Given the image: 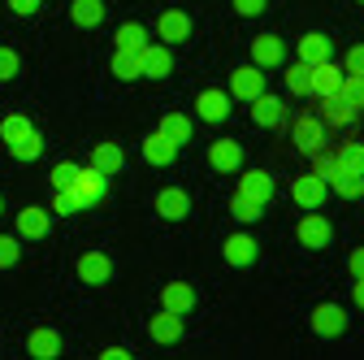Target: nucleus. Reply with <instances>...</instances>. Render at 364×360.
Wrapping results in <instances>:
<instances>
[{
  "label": "nucleus",
  "instance_id": "f257e3e1",
  "mask_svg": "<svg viewBox=\"0 0 364 360\" xmlns=\"http://www.w3.org/2000/svg\"><path fill=\"white\" fill-rule=\"evenodd\" d=\"M0 134H5V144H9V152H14L18 161H35V157L43 152V144H39L35 126H31L22 113H9L5 122H0Z\"/></svg>",
  "mask_w": 364,
  "mask_h": 360
},
{
  "label": "nucleus",
  "instance_id": "f03ea898",
  "mask_svg": "<svg viewBox=\"0 0 364 360\" xmlns=\"http://www.w3.org/2000/svg\"><path fill=\"white\" fill-rule=\"evenodd\" d=\"M105 187H109V174H100L96 165H87V169H78V174H74V183H70V191H74L78 208H87V204H96V200L105 196Z\"/></svg>",
  "mask_w": 364,
  "mask_h": 360
},
{
  "label": "nucleus",
  "instance_id": "7ed1b4c3",
  "mask_svg": "<svg viewBox=\"0 0 364 360\" xmlns=\"http://www.w3.org/2000/svg\"><path fill=\"white\" fill-rule=\"evenodd\" d=\"M326 191H330V183L321 174H299L295 183H291V196H295V204H304V208H321L326 204Z\"/></svg>",
  "mask_w": 364,
  "mask_h": 360
},
{
  "label": "nucleus",
  "instance_id": "20e7f679",
  "mask_svg": "<svg viewBox=\"0 0 364 360\" xmlns=\"http://www.w3.org/2000/svg\"><path fill=\"white\" fill-rule=\"evenodd\" d=\"M291 134H295V144L304 152H316V148H326V122L316 117V113H299L291 122Z\"/></svg>",
  "mask_w": 364,
  "mask_h": 360
},
{
  "label": "nucleus",
  "instance_id": "39448f33",
  "mask_svg": "<svg viewBox=\"0 0 364 360\" xmlns=\"http://www.w3.org/2000/svg\"><path fill=\"white\" fill-rule=\"evenodd\" d=\"M360 117V109L338 92V96H321V122L326 126H334V130H343V126H351Z\"/></svg>",
  "mask_w": 364,
  "mask_h": 360
},
{
  "label": "nucleus",
  "instance_id": "423d86ee",
  "mask_svg": "<svg viewBox=\"0 0 364 360\" xmlns=\"http://www.w3.org/2000/svg\"><path fill=\"white\" fill-rule=\"evenodd\" d=\"M343 92V70L326 57V61H316L312 65V96L321 100V96H338Z\"/></svg>",
  "mask_w": 364,
  "mask_h": 360
},
{
  "label": "nucleus",
  "instance_id": "0eeeda50",
  "mask_svg": "<svg viewBox=\"0 0 364 360\" xmlns=\"http://www.w3.org/2000/svg\"><path fill=\"white\" fill-rule=\"evenodd\" d=\"M330 239H334V231L321 213H308L299 221V248H330Z\"/></svg>",
  "mask_w": 364,
  "mask_h": 360
},
{
  "label": "nucleus",
  "instance_id": "6e6552de",
  "mask_svg": "<svg viewBox=\"0 0 364 360\" xmlns=\"http://www.w3.org/2000/svg\"><path fill=\"white\" fill-rule=\"evenodd\" d=\"M260 92H264V74H260V65H243V70L230 74V96H239V100H256Z\"/></svg>",
  "mask_w": 364,
  "mask_h": 360
},
{
  "label": "nucleus",
  "instance_id": "1a4fd4ad",
  "mask_svg": "<svg viewBox=\"0 0 364 360\" xmlns=\"http://www.w3.org/2000/svg\"><path fill=\"white\" fill-rule=\"evenodd\" d=\"M156 35L165 39V43H182L191 35V18L182 14V9H165L161 18H156Z\"/></svg>",
  "mask_w": 364,
  "mask_h": 360
},
{
  "label": "nucleus",
  "instance_id": "9d476101",
  "mask_svg": "<svg viewBox=\"0 0 364 360\" xmlns=\"http://www.w3.org/2000/svg\"><path fill=\"white\" fill-rule=\"evenodd\" d=\"M109 274H113V265H109L105 252H82V256H78V278H82V282L100 287V282H109Z\"/></svg>",
  "mask_w": 364,
  "mask_h": 360
},
{
  "label": "nucleus",
  "instance_id": "9b49d317",
  "mask_svg": "<svg viewBox=\"0 0 364 360\" xmlns=\"http://www.w3.org/2000/svg\"><path fill=\"white\" fill-rule=\"evenodd\" d=\"M312 330H316V334H326V339L343 334V330H347V312H343L338 304H321V308L312 312Z\"/></svg>",
  "mask_w": 364,
  "mask_h": 360
},
{
  "label": "nucleus",
  "instance_id": "f8f14e48",
  "mask_svg": "<svg viewBox=\"0 0 364 360\" xmlns=\"http://www.w3.org/2000/svg\"><path fill=\"white\" fill-rule=\"evenodd\" d=\"M326 183H330L338 196H347V200H360V196H364V174H355V169L334 165V169L326 174Z\"/></svg>",
  "mask_w": 364,
  "mask_h": 360
},
{
  "label": "nucleus",
  "instance_id": "ddd939ff",
  "mask_svg": "<svg viewBox=\"0 0 364 360\" xmlns=\"http://www.w3.org/2000/svg\"><path fill=\"white\" fill-rule=\"evenodd\" d=\"M208 161H213V169H221V174H235V169L243 165V148H239L235 139H217V144L208 148Z\"/></svg>",
  "mask_w": 364,
  "mask_h": 360
},
{
  "label": "nucleus",
  "instance_id": "4468645a",
  "mask_svg": "<svg viewBox=\"0 0 364 360\" xmlns=\"http://www.w3.org/2000/svg\"><path fill=\"white\" fill-rule=\"evenodd\" d=\"M144 157H148L152 165H173V157H178V144L169 139L165 130H152L148 139H144Z\"/></svg>",
  "mask_w": 364,
  "mask_h": 360
},
{
  "label": "nucleus",
  "instance_id": "2eb2a0df",
  "mask_svg": "<svg viewBox=\"0 0 364 360\" xmlns=\"http://www.w3.org/2000/svg\"><path fill=\"white\" fill-rule=\"evenodd\" d=\"M196 109H200V117H204V122H225V113H230V96L217 92V87H208V92H200Z\"/></svg>",
  "mask_w": 364,
  "mask_h": 360
},
{
  "label": "nucleus",
  "instance_id": "dca6fc26",
  "mask_svg": "<svg viewBox=\"0 0 364 360\" xmlns=\"http://www.w3.org/2000/svg\"><path fill=\"white\" fill-rule=\"evenodd\" d=\"M156 213H161V217H169V221H182V217L191 213L187 191H182V187H165V191L156 196Z\"/></svg>",
  "mask_w": 364,
  "mask_h": 360
},
{
  "label": "nucleus",
  "instance_id": "f3484780",
  "mask_svg": "<svg viewBox=\"0 0 364 360\" xmlns=\"http://www.w3.org/2000/svg\"><path fill=\"white\" fill-rule=\"evenodd\" d=\"M148 334H152L156 343H178V339H182V312H169V308H161V317H152Z\"/></svg>",
  "mask_w": 364,
  "mask_h": 360
},
{
  "label": "nucleus",
  "instance_id": "a211bd4d",
  "mask_svg": "<svg viewBox=\"0 0 364 360\" xmlns=\"http://www.w3.org/2000/svg\"><path fill=\"white\" fill-rule=\"evenodd\" d=\"M252 61L264 65V70L282 65V39H278V35H256V43H252Z\"/></svg>",
  "mask_w": 364,
  "mask_h": 360
},
{
  "label": "nucleus",
  "instance_id": "6ab92c4d",
  "mask_svg": "<svg viewBox=\"0 0 364 360\" xmlns=\"http://www.w3.org/2000/svg\"><path fill=\"white\" fill-rule=\"evenodd\" d=\"M26 351L31 356H61V334L57 330H48V326H39V330H31V339H26Z\"/></svg>",
  "mask_w": 364,
  "mask_h": 360
},
{
  "label": "nucleus",
  "instance_id": "aec40b11",
  "mask_svg": "<svg viewBox=\"0 0 364 360\" xmlns=\"http://www.w3.org/2000/svg\"><path fill=\"white\" fill-rule=\"evenodd\" d=\"M18 235L22 239H43L48 235V208H22L18 213Z\"/></svg>",
  "mask_w": 364,
  "mask_h": 360
},
{
  "label": "nucleus",
  "instance_id": "412c9836",
  "mask_svg": "<svg viewBox=\"0 0 364 360\" xmlns=\"http://www.w3.org/2000/svg\"><path fill=\"white\" fill-rule=\"evenodd\" d=\"M161 308H169V312H191L196 308V291L187 282H169L161 291Z\"/></svg>",
  "mask_w": 364,
  "mask_h": 360
},
{
  "label": "nucleus",
  "instance_id": "4be33fe9",
  "mask_svg": "<svg viewBox=\"0 0 364 360\" xmlns=\"http://www.w3.org/2000/svg\"><path fill=\"white\" fill-rule=\"evenodd\" d=\"M252 117H256V126H282V122H287L282 100H273V96H264V92L252 100Z\"/></svg>",
  "mask_w": 364,
  "mask_h": 360
},
{
  "label": "nucleus",
  "instance_id": "5701e85b",
  "mask_svg": "<svg viewBox=\"0 0 364 360\" xmlns=\"http://www.w3.org/2000/svg\"><path fill=\"white\" fill-rule=\"evenodd\" d=\"M144 74L148 78H165L169 70H173V61H169V48H161V43H144Z\"/></svg>",
  "mask_w": 364,
  "mask_h": 360
},
{
  "label": "nucleus",
  "instance_id": "b1692460",
  "mask_svg": "<svg viewBox=\"0 0 364 360\" xmlns=\"http://www.w3.org/2000/svg\"><path fill=\"white\" fill-rule=\"evenodd\" d=\"M239 191H243V196H252V200H260V204H264V200H269V196H273V178H269V174H264V169H247V174H243V178H239Z\"/></svg>",
  "mask_w": 364,
  "mask_h": 360
},
{
  "label": "nucleus",
  "instance_id": "393cba45",
  "mask_svg": "<svg viewBox=\"0 0 364 360\" xmlns=\"http://www.w3.org/2000/svg\"><path fill=\"white\" fill-rule=\"evenodd\" d=\"M113 74L117 78H144V53L139 48H117L113 53Z\"/></svg>",
  "mask_w": 364,
  "mask_h": 360
},
{
  "label": "nucleus",
  "instance_id": "a878e982",
  "mask_svg": "<svg viewBox=\"0 0 364 360\" xmlns=\"http://www.w3.org/2000/svg\"><path fill=\"white\" fill-rule=\"evenodd\" d=\"M91 165H96L100 174H117L126 165V157H122L117 144H96V148H91Z\"/></svg>",
  "mask_w": 364,
  "mask_h": 360
},
{
  "label": "nucleus",
  "instance_id": "bb28decb",
  "mask_svg": "<svg viewBox=\"0 0 364 360\" xmlns=\"http://www.w3.org/2000/svg\"><path fill=\"white\" fill-rule=\"evenodd\" d=\"M326 57H330V39H326V35H316V31H312V35L299 39V61L316 65V61H326Z\"/></svg>",
  "mask_w": 364,
  "mask_h": 360
},
{
  "label": "nucleus",
  "instance_id": "cd10ccee",
  "mask_svg": "<svg viewBox=\"0 0 364 360\" xmlns=\"http://www.w3.org/2000/svg\"><path fill=\"white\" fill-rule=\"evenodd\" d=\"M70 18H74L78 26H100V18H105V0H74V5H70Z\"/></svg>",
  "mask_w": 364,
  "mask_h": 360
},
{
  "label": "nucleus",
  "instance_id": "c85d7f7f",
  "mask_svg": "<svg viewBox=\"0 0 364 360\" xmlns=\"http://www.w3.org/2000/svg\"><path fill=\"white\" fill-rule=\"evenodd\" d=\"M225 260L230 265H252L256 260V239H247V235L225 239Z\"/></svg>",
  "mask_w": 364,
  "mask_h": 360
},
{
  "label": "nucleus",
  "instance_id": "c756f323",
  "mask_svg": "<svg viewBox=\"0 0 364 360\" xmlns=\"http://www.w3.org/2000/svg\"><path fill=\"white\" fill-rule=\"evenodd\" d=\"M287 87H291L295 96H312V65L308 61H295L287 70Z\"/></svg>",
  "mask_w": 364,
  "mask_h": 360
},
{
  "label": "nucleus",
  "instance_id": "7c9ffc66",
  "mask_svg": "<svg viewBox=\"0 0 364 360\" xmlns=\"http://www.w3.org/2000/svg\"><path fill=\"white\" fill-rule=\"evenodd\" d=\"M161 130L169 134L173 144H187V139H191V122L182 117V113H165V117H161Z\"/></svg>",
  "mask_w": 364,
  "mask_h": 360
},
{
  "label": "nucleus",
  "instance_id": "2f4dec72",
  "mask_svg": "<svg viewBox=\"0 0 364 360\" xmlns=\"http://www.w3.org/2000/svg\"><path fill=\"white\" fill-rule=\"evenodd\" d=\"M230 213H235L239 221H256V217L264 213V204H260V200H252V196H243V191H235V200H230Z\"/></svg>",
  "mask_w": 364,
  "mask_h": 360
},
{
  "label": "nucleus",
  "instance_id": "473e14b6",
  "mask_svg": "<svg viewBox=\"0 0 364 360\" xmlns=\"http://www.w3.org/2000/svg\"><path fill=\"white\" fill-rule=\"evenodd\" d=\"M334 157H338V165H343V169L364 174V144H338V148H334Z\"/></svg>",
  "mask_w": 364,
  "mask_h": 360
},
{
  "label": "nucleus",
  "instance_id": "72a5a7b5",
  "mask_svg": "<svg viewBox=\"0 0 364 360\" xmlns=\"http://www.w3.org/2000/svg\"><path fill=\"white\" fill-rule=\"evenodd\" d=\"M113 39H117V48H144V26L139 22H122Z\"/></svg>",
  "mask_w": 364,
  "mask_h": 360
},
{
  "label": "nucleus",
  "instance_id": "f704fd0d",
  "mask_svg": "<svg viewBox=\"0 0 364 360\" xmlns=\"http://www.w3.org/2000/svg\"><path fill=\"white\" fill-rule=\"evenodd\" d=\"M343 96L355 109H364V74H343Z\"/></svg>",
  "mask_w": 364,
  "mask_h": 360
},
{
  "label": "nucleus",
  "instance_id": "c9c22d12",
  "mask_svg": "<svg viewBox=\"0 0 364 360\" xmlns=\"http://www.w3.org/2000/svg\"><path fill=\"white\" fill-rule=\"evenodd\" d=\"M18 256H22L18 239H14V235H0V269H9V265H18Z\"/></svg>",
  "mask_w": 364,
  "mask_h": 360
},
{
  "label": "nucleus",
  "instance_id": "e433bc0d",
  "mask_svg": "<svg viewBox=\"0 0 364 360\" xmlns=\"http://www.w3.org/2000/svg\"><path fill=\"white\" fill-rule=\"evenodd\" d=\"M74 208H78L74 191H70V187H53V213L61 217V213H74Z\"/></svg>",
  "mask_w": 364,
  "mask_h": 360
},
{
  "label": "nucleus",
  "instance_id": "4c0bfd02",
  "mask_svg": "<svg viewBox=\"0 0 364 360\" xmlns=\"http://www.w3.org/2000/svg\"><path fill=\"white\" fill-rule=\"evenodd\" d=\"M18 70H22L18 53H14V48H0V83H5V78H14Z\"/></svg>",
  "mask_w": 364,
  "mask_h": 360
},
{
  "label": "nucleus",
  "instance_id": "58836bf2",
  "mask_svg": "<svg viewBox=\"0 0 364 360\" xmlns=\"http://www.w3.org/2000/svg\"><path fill=\"white\" fill-rule=\"evenodd\" d=\"M74 174H78V165H70V161H61V165H57V169H53L48 178H53V187H70V183H74Z\"/></svg>",
  "mask_w": 364,
  "mask_h": 360
},
{
  "label": "nucleus",
  "instance_id": "ea45409f",
  "mask_svg": "<svg viewBox=\"0 0 364 360\" xmlns=\"http://www.w3.org/2000/svg\"><path fill=\"white\" fill-rule=\"evenodd\" d=\"M347 74H364V43H355L347 53Z\"/></svg>",
  "mask_w": 364,
  "mask_h": 360
},
{
  "label": "nucleus",
  "instance_id": "a19ab883",
  "mask_svg": "<svg viewBox=\"0 0 364 360\" xmlns=\"http://www.w3.org/2000/svg\"><path fill=\"white\" fill-rule=\"evenodd\" d=\"M264 5H269V0H235V9H239L243 18H252V14H260Z\"/></svg>",
  "mask_w": 364,
  "mask_h": 360
},
{
  "label": "nucleus",
  "instance_id": "79ce46f5",
  "mask_svg": "<svg viewBox=\"0 0 364 360\" xmlns=\"http://www.w3.org/2000/svg\"><path fill=\"white\" fill-rule=\"evenodd\" d=\"M9 9H14V14H22V18H31V14L39 9V0H9Z\"/></svg>",
  "mask_w": 364,
  "mask_h": 360
},
{
  "label": "nucleus",
  "instance_id": "37998d69",
  "mask_svg": "<svg viewBox=\"0 0 364 360\" xmlns=\"http://www.w3.org/2000/svg\"><path fill=\"white\" fill-rule=\"evenodd\" d=\"M347 265H351V274H355V278H364V248H355Z\"/></svg>",
  "mask_w": 364,
  "mask_h": 360
},
{
  "label": "nucleus",
  "instance_id": "c03bdc74",
  "mask_svg": "<svg viewBox=\"0 0 364 360\" xmlns=\"http://www.w3.org/2000/svg\"><path fill=\"white\" fill-rule=\"evenodd\" d=\"M100 356H105V360H122V356H130V351H126V347H105Z\"/></svg>",
  "mask_w": 364,
  "mask_h": 360
},
{
  "label": "nucleus",
  "instance_id": "a18cd8bd",
  "mask_svg": "<svg viewBox=\"0 0 364 360\" xmlns=\"http://www.w3.org/2000/svg\"><path fill=\"white\" fill-rule=\"evenodd\" d=\"M355 304L364 308V278H355Z\"/></svg>",
  "mask_w": 364,
  "mask_h": 360
},
{
  "label": "nucleus",
  "instance_id": "49530a36",
  "mask_svg": "<svg viewBox=\"0 0 364 360\" xmlns=\"http://www.w3.org/2000/svg\"><path fill=\"white\" fill-rule=\"evenodd\" d=\"M360 5H364V0H360Z\"/></svg>",
  "mask_w": 364,
  "mask_h": 360
},
{
  "label": "nucleus",
  "instance_id": "de8ad7c7",
  "mask_svg": "<svg viewBox=\"0 0 364 360\" xmlns=\"http://www.w3.org/2000/svg\"><path fill=\"white\" fill-rule=\"evenodd\" d=\"M0 204H5V200H0Z\"/></svg>",
  "mask_w": 364,
  "mask_h": 360
}]
</instances>
